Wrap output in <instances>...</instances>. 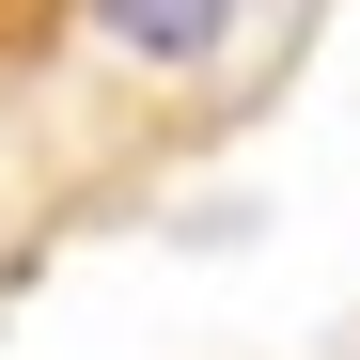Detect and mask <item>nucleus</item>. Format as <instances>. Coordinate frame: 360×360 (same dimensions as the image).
Returning a JSON list of instances; mask_svg holds the SVG:
<instances>
[{
	"label": "nucleus",
	"instance_id": "nucleus-1",
	"mask_svg": "<svg viewBox=\"0 0 360 360\" xmlns=\"http://www.w3.org/2000/svg\"><path fill=\"white\" fill-rule=\"evenodd\" d=\"M94 16H110V32H126V47H141V63H204V47L235 32V0H94Z\"/></svg>",
	"mask_w": 360,
	"mask_h": 360
}]
</instances>
